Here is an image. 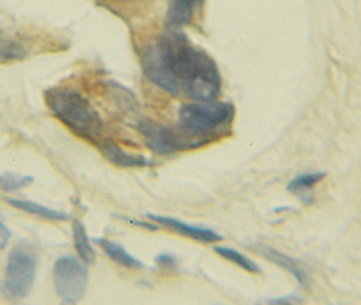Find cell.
<instances>
[{
  "label": "cell",
  "mask_w": 361,
  "mask_h": 305,
  "mask_svg": "<svg viewBox=\"0 0 361 305\" xmlns=\"http://www.w3.org/2000/svg\"><path fill=\"white\" fill-rule=\"evenodd\" d=\"M147 79L171 95L195 102L216 101L221 75L216 61L193 45L180 30L167 29L143 54Z\"/></svg>",
  "instance_id": "1"
},
{
  "label": "cell",
  "mask_w": 361,
  "mask_h": 305,
  "mask_svg": "<svg viewBox=\"0 0 361 305\" xmlns=\"http://www.w3.org/2000/svg\"><path fill=\"white\" fill-rule=\"evenodd\" d=\"M54 117L78 137L97 143L104 130V121L90 101L73 87H52L44 94Z\"/></svg>",
  "instance_id": "2"
},
{
  "label": "cell",
  "mask_w": 361,
  "mask_h": 305,
  "mask_svg": "<svg viewBox=\"0 0 361 305\" xmlns=\"http://www.w3.org/2000/svg\"><path fill=\"white\" fill-rule=\"evenodd\" d=\"M234 106L230 102H192L180 106L178 126L188 136L209 143L231 125Z\"/></svg>",
  "instance_id": "3"
},
{
  "label": "cell",
  "mask_w": 361,
  "mask_h": 305,
  "mask_svg": "<svg viewBox=\"0 0 361 305\" xmlns=\"http://www.w3.org/2000/svg\"><path fill=\"white\" fill-rule=\"evenodd\" d=\"M37 273V255L30 247H16L8 254L3 287L8 297L25 299L33 287Z\"/></svg>",
  "instance_id": "4"
},
{
  "label": "cell",
  "mask_w": 361,
  "mask_h": 305,
  "mask_svg": "<svg viewBox=\"0 0 361 305\" xmlns=\"http://www.w3.org/2000/svg\"><path fill=\"white\" fill-rule=\"evenodd\" d=\"M137 127L147 147L158 155H171L176 152L195 149L205 145V143L188 136L180 129L163 125L152 120L140 121Z\"/></svg>",
  "instance_id": "5"
},
{
  "label": "cell",
  "mask_w": 361,
  "mask_h": 305,
  "mask_svg": "<svg viewBox=\"0 0 361 305\" xmlns=\"http://www.w3.org/2000/svg\"><path fill=\"white\" fill-rule=\"evenodd\" d=\"M54 282L59 297L64 303L73 304L85 297L89 273L76 258L61 256L54 263Z\"/></svg>",
  "instance_id": "6"
},
{
  "label": "cell",
  "mask_w": 361,
  "mask_h": 305,
  "mask_svg": "<svg viewBox=\"0 0 361 305\" xmlns=\"http://www.w3.org/2000/svg\"><path fill=\"white\" fill-rule=\"evenodd\" d=\"M257 251L259 252L264 258H267L268 261H271V263H274L283 269L288 270L289 273L298 280L300 287H306V289L310 287L311 277H310L306 268L298 259L289 256L284 252L279 251L273 247H269V246H264V244L257 246Z\"/></svg>",
  "instance_id": "7"
},
{
  "label": "cell",
  "mask_w": 361,
  "mask_h": 305,
  "mask_svg": "<svg viewBox=\"0 0 361 305\" xmlns=\"http://www.w3.org/2000/svg\"><path fill=\"white\" fill-rule=\"evenodd\" d=\"M148 217L154 221H157L158 224H162L164 227L178 232V234L188 236L193 240H199L204 243H212V242H219L221 240V235L217 234L214 230L207 228V227H199V225H193V224H188L180 221L177 218L173 217H167V216L148 215Z\"/></svg>",
  "instance_id": "8"
},
{
  "label": "cell",
  "mask_w": 361,
  "mask_h": 305,
  "mask_svg": "<svg viewBox=\"0 0 361 305\" xmlns=\"http://www.w3.org/2000/svg\"><path fill=\"white\" fill-rule=\"evenodd\" d=\"M204 0H170L166 14L167 29L180 30L188 26L202 6Z\"/></svg>",
  "instance_id": "9"
},
{
  "label": "cell",
  "mask_w": 361,
  "mask_h": 305,
  "mask_svg": "<svg viewBox=\"0 0 361 305\" xmlns=\"http://www.w3.org/2000/svg\"><path fill=\"white\" fill-rule=\"evenodd\" d=\"M98 148L109 162L117 167H121V168H139V167H145L149 164V161L143 155L129 154L111 140L99 142Z\"/></svg>",
  "instance_id": "10"
},
{
  "label": "cell",
  "mask_w": 361,
  "mask_h": 305,
  "mask_svg": "<svg viewBox=\"0 0 361 305\" xmlns=\"http://www.w3.org/2000/svg\"><path fill=\"white\" fill-rule=\"evenodd\" d=\"M95 242L102 247V250L108 255L109 258L111 261H114L117 265L124 266L127 269H143L145 268V263L140 262L133 255H130L120 243L111 242L108 239H98Z\"/></svg>",
  "instance_id": "11"
},
{
  "label": "cell",
  "mask_w": 361,
  "mask_h": 305,
  "mask_svg": "<svg viewBox=\"0 0 361 305\" xmlns=\"http://www.w3.org/2000/svg\"><path fill=\"white\" fill-rule=\"evenodd\" d=\"M7 202L11 204L14 208L20 209L23 212H27L30 215L38 216L45 220L52 221H67L70 220V216L64 212H59L54 209H49L41 204H37L35 201H23V199H16V198H7Z\"/></svg>",
  "instance_id": "12"
},
{
  "label": "cell",
  "mask_w": 361,
  "mask_h": 305,
  "mask_svg": "<svg viewBox=\"0 0 361 305\" xmlns=\"http://www.w3.org/2000/svg\"><path fill=\"white\" fill-rule=\"evenodd\" d=\"M73 244L78 251L79 258L86 263V265H92L95 262V251L91 244L89 235L86 232V228L82 221L75 220L73 221Z\"/></svg>",
  "instance_id": "13"
},
{
  "label": "cell",
  "mask_w": 361,
  "mask_h": 305,
  "mask_svg": "<svg viewBox=\"0 0 361 305\" xmlns=\"http://www.w3.org/2000/svg\"><path fill=\"white\" fill-rule=\"evenodd\" d=\"M216 254H219L220 256H223L224 259H227V261H230V262H233L235 263L236 266H239V268H242L243 270H246L247 273H259L261 269H259V266L252 261L249 256H246L245 254H242V252L236 251L234 249H230V247H221V246H217L214 249Z\"/></svg>",
  "instance_id": "14"
},
{
  "label": "cell",
  "mask_w": 361,
  "mask_h": 305,
  "mask_svg": "<svg viewBox=\"0 0 361 305\" xmlns=\"http://www.w3.org/2000/svg\"><path fill=\"white\" fill-rule=\"evenodd\" d=\"M326 173H306V174H300L298 177H295L290 180L287 186V190L292 193H302V192H307L311 190L315 185L321 183L325 180Z\"/></svg>",
  "instance_id": "15"
},
{
  "label": "cell",
  "mask_w": 361,
  "mask_h": 305,
  "mask_svg": "<svg viewBox=\"0 0 361 305\" xmlns=\"http://www.w3.org/2000/svg\"><path fill=\"white\" fill-rule=\"evenodd\" d=\"M33 182L32 177L19 175L16 173H4L0 175V189L6 193H14Z\"/></svg>",
  "instance_id": "16"
},
{
  "label": "cell",
  "mask_w": 361,
  "mask_h": 305,
  "mask_svg": "<svg viewBox=\"0 0 361 305\" xmlns=\"http://www.w3.org/2000/svg\"><path fill=\"white\" fill-rule=\"evenodd\" d=\"M157 263L163 268V269H174L176 265H177V261L173 255L170 254H162V255H158L157 256Z\"/></svg>",
  "instance_id": "17"
},
{
  "label": "cell",
  "mask_w": 361,
  "mask_h": 305,
  "mask_svg": "<svg viewBox=\"0 0 361 305\" xmlns=\"http://www.w3.org/2000/svg\"><path fill=\"white\" fill-rule=\"evenodd\" d=\"M11 232L10 230L0 221V249H4L10 240Z\"/></svg>",
  "instance_id": "18"
},
{
  "label": "cell",
  "mask_w": 361,
  "mask_h": 305,
  "mask_svg": "<svg viewBox=\"0 0 361 305\" xmlns=\"http://www.w3.org/2000/svg\"><path fill=\"white\" fill-rule=\"evenodd\" d=\"M295 301H300V299H298L296 296H289V297H281V299L271 300V303H286V304H292Z\"/></svg>",
  "instance_id": "19"
}]
</instances>
